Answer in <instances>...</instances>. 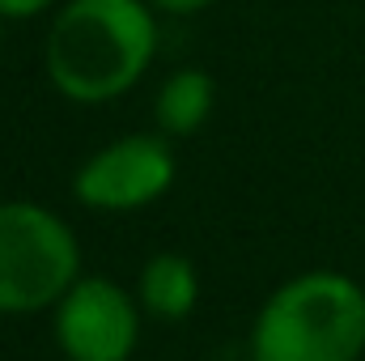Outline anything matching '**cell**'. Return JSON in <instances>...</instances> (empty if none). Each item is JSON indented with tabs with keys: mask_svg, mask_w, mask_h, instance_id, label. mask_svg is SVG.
<instances>
[{
	"mask_svg": "<svg viewBox=\"0 0 365 361\" xmlns=\"http://www.w3.org/2000/svg\"><path fill=\"white\" fill-rule=\"evenodd\" d=\"M153 43L145 0H68L47 34V73L73 102H106L140 81Z\"/></svg>",
	"mask_w": 365,
	"mask_h": 361,
	"instance_id": "6da1fadb",
	"label": "cell"
},
{
	"mask_svg": "<svg viewBox=\"0 0 365 361\" xmlns=\"http://www.w3.org/2000/svg\"><path fill=\"white\" fill-rule=\"evenodd\" d=\"M51 0H0V17H34L43 13Z\"/></svg>",
	"mask_w": 365,
	"mask_h": 361,
	"instance_id": "ba28073f",
	"label": "cell"
},
{
	"mask_svg": "<svg viewBox=\"0 0 365 361\" xmlns=\"http://www.w3.org/2000/svg\"><path fill=\"white\" fill-rule=\"evenodd\" d=\"M77 238L56 213L30 200L0 204V315L56 306L77 285Z\"/></svg>",
	"mask_w": 365,
	"mask_h": 361,
	"instance_id": "3957f363",
	"label": "cell"
},
{
	"mask_svg": "<svg viewBox=\"0 0 365 361\" xmlns=\"http://www.w3.org/2000/svg\"><path fill=\"white\" fill-rule=\"evenodd\" d=\"M200 298V280L191 260L182 255H153L140 268V306L153 319H187L195 310Z\"/></svg>",
	"mask_w": 365,
	"mask_h": 361,
	"instance_id": "8992f818",
	"label": "cell"
},
{
	"mask_svg": "<svg viewBox=\"0 0 365 361\" xmlns=\"http://www.w3.org/2000/svg\"><path fill=\"white\" fill-rule=\"evenodd\" d=\"M175 183V153L162 136H123L98 149L77 171L73 191L98 213H132L166 195Z\"/></svg>",
	"mask_w": 365,
	"mask_h": 361,
	"instance_id": "277c9868",
	"label": "cell"
},
{
	"mask_svg": "<svg viewBox=\"0 0 365 361\" xmlns=\"http://www.w3.org/2000/svg\"><path fill=\"white\" fill-rule=\"evenodd\" d=\"M149 4H158V9H166V13H200V9H208L212 0H149Z\"/></svg>",
	"mask_w": 365,
	"mask_h": 361,
	"instance_id": "9c48e42d",
	"label": "cell"
},
{
	"mask_svg": "<svg viewBox=\"0 0 365 361\" xmlns=\"http://www.w3.org/2000/svg\"><path fill=\"white\" fill-rule=\"evenodd\" d=\"M140 302L102 276H77L56 302V340L68 361H128L140 336Z\"/></svg>",
	"mask_w": 365,
	"mask_h": 361,
	"instance_id": "5b68a950",
	"label": "cell"
},
{
	"mask_svg": "<svg viewBox=\"0 0 365 361\" xmlns=\"http://www.w3.org/2000/svg\"><path fill=\"white\" fill-rule=\"evenodd\" d=\"M365 293L340 272H302L264 302L251 336L255 361H357Z\"/></svg>",
	"mask_w": 365,
	"mask_h": 361,
	"instance_id": "7a4b0ae2",
	"label": "cell"
},
{
	"mask_svg": "<svg viewBox=\"0 0 365 361\" xmlns=\"http://www.w3.org/2000/svg\"><path fill=\"white\" fill-rule=\"evenodd\" d=\"M212 98H217V90H212V77L208 73L179 68L158 90V128L166 136H191L212 115Z\"/></svg>",
	"mask_w": 365,
	"mask_h": 361,
	"instance_id": "52a82bcc",
	"label": "cell"
}]
</instances>
